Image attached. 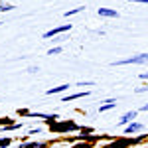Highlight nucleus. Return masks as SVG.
Segmentation results:
<instances>
[{
  "label": "nucleus",
  "instance_id": "obj_1",
  "mask_svg": "<svg viewBox=\"0 0 148 148\" xmlns=\"http://www.w3.org/2000/svg\"><path fill=\"white\" fill-rule=\"evenodd\" d=\"M113 65L114 67H119V65H148V53H134L126 59L113 61Z\"/></svg>",
  "mask_w": 148,
  "mask_h": 148
},
{
  "label": "nucleus",
  "instance_id": "obj_2",
  "mask_svg": "<svg viewBox=\"0 0 148 148\" xmlns=\"http://www.w3.org/2000/svg\"><path fill=\"white\" fill-rule=\"evenodd\" d=\"M71 30V24H63V26H57V28H53V30H49V32H46V34L42 36L44 40H51L53 36H59V34H65V32H69Z\"/></svg>",
  "mask_w": 148,
  "mask_h": 148
},
{
  "label": "nucleus",
  "instance_id": "obj_3",
  "mask_svg": "<svg viewBox=\"0 0 148 148\" xmlns=\"http://www.w3.org/2000/svg\"><path fill=\"white\" fill-rule=\"evenodd\" d=\"M136 111H128V113H125L123 116H121V121H119V125H128V123H134V119H136Z\"/></svg>",
  "mask_w": 148,
  "mask_h": 148
},
{
  "label": "nucleus",
  "instance_id": "obj_4",
  "mask_svg": "<svg viewBox=\"0 0 148 148\" xmlns=\"http://www.w3.org/2000/svg\"><path fill=\"white\" fill-rule=\"evenodd\" d=\"M97 14H99L101 18H119V12L113 10V8H99Z\"/></svg>",
  "mask_w": 148,
  "mask_h": 148
},
{
  "label": "nucleus",
  "instance_id": "obj_5",
  "mask_svg": "<svg viewBox=\"0 0 148 148\" xmlns=\"http://www.w3.org/2000/svg\"><path fill=\"white\" fill-rule=\"evenodd\" d=\"M91 91H77V93H71V95H65V97H61V101L67 103V101H75V99H79V97H87Z\"/></svg>",
  "mask_w": 148,
  "mask_h": 148
},
{
  "label": "nucleus",
  "instance_id": "obj_6",
  "mask_svg": "<svg viewBox=\"0 0 148 148\" xmlns=\"http://www.w3.org/2000/svg\"><path fill=\"white\" fill-rule=\"evenodd\" d=\"M69 87H71V85H65V83H63V85H57V87H51V89H47V95H57V93H65L69 89Z\"/></svg>",
  "mask_w": 148,
  "mask_h": 148
},
{
  "label": "nucleus",
  "instance_id": "obj_7",
  "mask_svg": "<svg viewBox=\"0 0 148 148\" xmlns=\"http://www.w3.org/2000/svg\"><path fill=\"white\" fill-rule=\"evenodd\" d=\"M138 130H142V123H130V125L126 126V134H134V132H138Z\"/></svg>",
  "mask_w": 148,
  "mask_h": 148
},
{
  "label": "nucleus",
  "instance_id": "obj_8",
  "mask_svg": "<svg viewBox=\"0 0 148 148\" xmlns=\"http://www.w3.org/2000/svg\"><path fill=\"white\" fill-rule=\"evenodd\" d=\"M114 105H116V101H114V99H105V103L99 107V111H101V113H105V111H109V109H114Z\"/></svg>",
  "mask_w": 148,
  "mask_h": 148
},
{
  "label": "nucleus",
  "instance_id": "obj_9",
  "mask_svg": "<svg viewBox=\"0 0 148 148\" xmlns=\"http://www.w3.org/2000/svg\"><path fill=\"white\" fill-rule=\"evenodd\" d=\"M85 10V6H77V8H73V10H67L65 12V16H73V14H79V12Z\"/></svg>",
  "mask_w": 148,
  "mask_h": 148
},
{
  "label": "nucleus",
  "instance_id": "obj_10",
  "mask_svg": "<svg viewBox=\"0 0 148 148\" xmlns=\"http://www.w3.org/2000/svg\"><path fill=\"white\" fill-rule=\"evenodd\" d=\"M61 49H63L61 46H56V47H51V49L47 51V56H57V53H61Z\"/></svg>",
  "mask_w": 148,
  "mask_h": 148
},
{
  "label": "nucleus",
  "instance_id": "obj_11",
  "mask_svg": "<svg viewBox=\"0 0 148 148\" xmlns=\"http://www.w3.org/2000/svg\"><path fill=\"white\" fill-rule=\"evenodd\" d=\"M14 10V4H0V12H10Z\"/></svg>",
  "mask_w": 148,
  "mask_h": 148
},
{
  "label": "nucleus",
  "instance_id": "obj_12",
  "mask_svg": "<svg viewBox=\"0 0 148 148\" xmlns=\"http://www.w3.org/2000/svg\"><path fill=\"white\" fill-rule=\"evenodd\" d=\"M10 144H12L10 138H0V148H6V146H10Z\"/></svg>",
  "mask_w": 148,
  "mask_h": 148
},
{
  "label": "nucleus",
  "instance_id": "obj_13",
  "mask_svg": "<svg viewBox=\"0 0 148 148\" xmlns=\"http://www.w3.org/2000/svg\"><path fill=\"white\" fill-rule=\"evenodd\" d=\"M40 146H42L40 142H28V144H22L20 148H40Z\"/></svg>",
  "mask_w": 148,
  "mask_h": 148
},
{
  "label": "nucleus",
  "instance_id": "obj_14",
  "mask_svg": "<svg viewBox=\"0 0 148 148\" xmlns=\"http://www.w3.org/2000/svg\"><path fill=\"white\" fill-rule=\"evenodd\" d=\"M20 128V125H10V126H4L2 128V132H8V130H18Z\"/></svg>",
  "mask_w": 148,
  "mask_h": 148
},
{
  "label": "nucleus",
  "instance_id": "obj_15",
  "mask_svg": "<svg viewBox=\"0 0 148 148\" xmlns=\"http://www.w3.org/2000/svg\"><path fill=\"white\" fill-rule=\"evenodd\" d=\"M91 85H95L93 81H79L77 83V87H91Z\"/></svg>",
  "mask_w": 148,
  "mask_h": 148
},
{
  "label": "nucleus",
  "instance_id": "obj_16",
  "mask_svg": "<svg viewBox=\"0 0 148 148\" xmlns=\"http://www.w3.org/2000/svg\"><path fill=\"white\" fill-rule=\"evenodd\" d=\"M134 91H136V93H146L148 91V85H144V87H136Z\"/></svg>",
  "mask_w": 148,
  "mask_h": 148
},
{
  "label": "nucleus",
  "instance_id": "obj_17",
  "mask_svg": "<svg viewBox=\"0 0 148 148\" xmlns=\"http://www.w3.org/2000/svg\"><path fill=\"white\" fill-rule=\"evenodd\" d=\"M130 2H136V4H148V0H130Z\"/></svg>",
  "mask_w": 148,
  "mask_h": 148
},
{
  "label": "nucleus",
  "instance_id": "obj_18",
  "mask_svg": "<svg viewBox=\"0 0 148 148\" xmlns=\"http://www.w3.org/2000/svg\"><path fill=\"white\" fill-rule=\"evenodd\" d=\"M138 77H140V79H148V71H146V73H140Z\"/></svg>",
  "mask_w": 148,
  "mask_h": 148
},
{
  "label": "nucleus",
  "instance_id": "obj_19",
  "mask_svg": "<svg viewBox=\"0 0 148 148\" xmlns=\"http://www.w3.org/2000/svg\"><path fill=\"white\" fill-rule=\"evenodd\" d=\"M142 111H144V113H148V103H146V105H142Z\"/></svg>",
  "mask_w": 148,
  "mask_h": 148
},
{
  "label": "nucleus",
  "instance_id": "obj_20",
  "mask_svg": "<svg viewBox=\"0 0 148 148\" xmlns=\"http://www.w3.org/2000/svg\"><path fill=\"white\" fill-rule=\"evenodd\" d=\"M75 148H89L87 144H79V146H75Z\"/></svg>",
  "mask_w": 148,
  "mask_h": 148
}]
</instances>
